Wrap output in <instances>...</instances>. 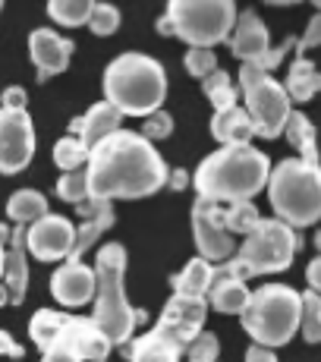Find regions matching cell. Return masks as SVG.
Here are the masks:
<instances>
[{"instance_id": "1", "label": "cell", "mask_w": 321, "mask_h": 362, "mask_svg": "<svg viewBox=\"0 0 321 362\" xmlns=\"http://www.w3.org/2000/svg\"><path fill=\"white\" fill-rule=\"evenodd\" d=\"M86 173L88 199H145L167 186V161L148 139L132 129H117L104 136L88 151Z\"/></svg>"}, {"instance_id": "2", "label": "cell", "mask_w": 321, "mask_h": 362, "mask_svg": "<svg viewBox=\"0 0 321 362\" xmlns=\"http://www.w3.org/2000/svg\"><path fill=\"white\" fill-rule=\"evenodd\" d=\"M271 161L255 145H221L205 158L192 173V186L199 199L230 205V202H252V196L268 183Z\"/></svg>"}, {"instance_id": "3", "label": "cell", "mask_w": 321, "mask_h": 362, "mask_svg": "<svg viewBox=\"0 0 321 362\" xmlns=\"http://www.w3.org/2000/svg\"><path fill=\"white\" fill-rule=\"evenodd\" d=\"M123 277H127V249H123L120 243H104L95 255V312H92V322L114 346L129 344V337L136 334L139 322H145V312L136 309V305H129Z\"/></svg>"}, {"instance_id": "4", "label": "cell", "mask_w": 321, "mask_h": 362, "mask_svg": "<svg viewBox=\"0 0 321 362\" xmlns=\"http://www.w3.org/2000/svg\"><path fill=\"white\" fill-rule=\"evenodd\" d=\"M167 98V69L148 54L127 51L104 69V101L123 117H148Z\"/></svg>"}, {"instance_id": "5", "label": "cell", "mask_w": 321, "mask_h": 362, "mask_svg": "<svg viewBox=\"0 0 321 362\" xmlns=\"http://www.w3.org/2000/svg\"><path fill=\"white\" fill-rule=\"evenodd\" d=\"M29 337L32 344L45 353H60L76 362H107L110 344L92 318L69 315V312H54V309H38L29 322Z\"/></svg>"}, {"instance_id": "6", "label": "cell", "mask_w": 321, "mask_h": 362, "mask_svg": "<svg viewBox=\"0 0 321 362\" xmlns=\"http://www.w3.org/2000/svg\"><path fill=\"white\" fill-rule=\"evenodd\" d=\"M268 199L277 221H284L293 230L312 227L321 214V170L299 158L277 161L268 170Z\"/></svg>"}, {"instance_id": "7", "label": "cell", "mask_w": 321, "mask_h": 362, "mask_svg": "<svg viewBox=\"0 0 321 362\" xmlns=\"http://www.w3.org/2000/svg\"><path fill=\"white\" fill-rule=\"evenodd\" d=\"M243 331L262 346H284L299 331V290L290 284H268L249 293L240 312Z\"/></svg>"}, {"instance_id": "8", "label": "cell", "mask_w": 321, "mask_h": 362, "mask_svg": "<svg viewBox=\"0 0 321 362\" xmlns=\"http://www.w3.org/2000/svg\"><path fill=\"white\" fill-rule=\"evenodd\" d=\"M296 249H299V240H296V233H293V227H287L277 218H268V221L262 218L252 230L246 233L243 246L221 264H224L233 277L249 281V277L287 271L293 264Z\"/></svg>"}, {"instance_id": "9", "label": "cell", "mask_w": 321, "mask_h": 362, "mask_svg": "<svg viewBox=\"0 0 321 362\" xmlns=\"http://www.w3.org/2000/svg\"><path fill=\"white\" fill-rule=\"evenodd\" d=\"M233 0H167V29L189 47H214L227 41L236 23Z\"/></svg>"}, {"instance_id": "10", "label": "cell", "mask_w": 321, "mask_h": 362, "mask_svg": "<svg viewBox=\"0 0 321 362\" xmlns=\"http://www.w3.org/2000/svg\"><path fill=\"white\" fill-rule=\"evenodd\" d=\"M240 95H243V107H246L249 120H252L255 136L262 139H277L284 132L293 104L284 92V86L274 79L271 73L258 69L252 64L240 66Z\"/></svg>"}, {"instance_id": "11", "label": "cell", "mask_w": 321, "mask_h": 362, "mask_svg": "<svg viewBox=\"0 0 321 362\" xmlns=\"http://www.w3.org/2000/svg\"><path fill=\"white\" fill-rule=\"evenodd\" d=\"M227 38L230 51H233V57H240V64H252L264 73L281 66L290 47H296V38H287L281 47H271V32L255 10H243V16H236Z\"/></svg>"}, {"instance_id": "12", "label": "cell", "mask_w": 321, "mask_h": 362, "mask_svg": "<svg viewBox=\"0 0 321 362\" xmlns=\"http://www.w3.org/2000/svg\"><path fill=\"white\" fill-rule=\"evenodd\" d=\"M208 318V303L202 296H186V293H173L164 303L155 331L164 334L180 353L189 350V344L202 334Z\"/></svg>"}, {"instance_id": "13", "label": "cell", "mask_w": 321, "mask_h": 362, "mask_svg": "<svg viewBox=\"0 0 321 362\" xmlns=\"http://www.w3.org/2000/svg\"><path fill=\"white\" fill-rule=\"evenodd\" d=\"M192 236L199 246V259L205 262H227L236 252V236L224 227V205L218 202L195 199L192 205Z\"/></svg>"}, {"instance_id": "14", "label": "cell", "mask_w": 321, "mask_h": 362, "mask_svg": "<svg viewBox=\"0 0 321 362\" xmlns=\"http://www.w3.org/2000/svg\"><path fill=\"white\" fill-rule=\"evenodd\" d=\"M35 158V127L29 110L0 107V173H23Z\"/></svg>"}, {"instance_id": "15", "label": "cell", "mask_w": 321, "mask_h": 362, "mask_svg": "<svg viewBox=\"0 0 321 362\" xmlns=\"http://www.w3.org/2000/svg\"><path fill=\"white\" fill-rule=\"evenodd\" d=\"M76 227L69 224L64 214H41L25 227V252L35 255L38 262H60L73 249Z\"/></svg>"}, {"instance_id": "16", "label": "cell", "mask_w": 321, "mask_h": 362, "mask_svg": "<svg viewBox=\"0 0 321 362\" xmlns=\"http://www.w3.org/2000/svg\"><path fill=\"white\" fill-rule=\"evenodd\" d=\"M73 51H76L73 41L54 29H35L29 35V57L35 69H38V82H47L51 76L66 73Z\"/></svg>"}, {"instance_id": "17", "label": "cell", "mask_w": 321, "mask_h": 362, "mask_svg": "<svg viewBox=\"0 0 321 362\" xmlns=\"http://www.w3.org/2000/svg\"><path fill=\"white\" fill-rule=\"evenodd\" d=\"M51 293L66 309H79L95 299V268L86 262H66L54 271L51 277Z\"/></svg>"}, {"instance_id": "18", "label": "cell", "mask_w": 321, "mask_h": 362, "mask_svg": "<svg viewBox=\"0 0 321 362\" xmlns=\"http://www.w3.org/2000/svg\"><path fill=\"white\" fill-rule=\"evenodd\" d=\"M0 281L10 290V303L23 305L29 293V252H25V227H13L4 246V277Z\"/></svg>"}, {"instance_id": "19", "label": "cell", "mask_w": 321, "mask_h": 362, "mask_svg": "<svg viewBox=\"0 0 321 362\" xmlns=\"http://www.w3.org/2000/svg\"><path fill=\"white\" fill-rule=\"evenodd\" d=\"M120 123H123V114L114 107V104L98 101L82 117H76V120L69 123V136H76L88 151H92L104 136H110V132L120 129Z\"/></svg>"}, {"instance_id": "20", "label": "cell", "mask_w": 321, "mask_h": 362, "mask_svg": "<svg viewBox=\"0 0 321 362\" xmlns=\"http://www.w3.org/2000/svg\"><path fill=\"white\" fill-rule=\"evenodd\" d=\"M249 293H252V290H249V284L243 281V277H233L224 264H214V281L205 293V303L211 305V309L224 312V315H240Z\"/></svg>"}, {"instance_id": "21", "label": "cell", "mask_w": 321, "mask_h": 362, "mask_svg": "<svg viewBox=\"0 0 321 362\" xmlns=\"http://www.w3.org/2000/svg\"><path fill=\"white\" fill-rule=\"evenodd\" d=\"M114 224H117L114 202H101L95 214H88V218H82V227H79V230H76V236H73V249H69L66 262H82V255H86L88 249H92L95 243L101 240V236L107 233Z\"/></svg>"}, {"instance_id": "22", "label": "cell", "mask_w": 321, "mask_h": 362, "mask_svg": "<svg viewBox=\"0 0 321 362\" xmlns=\"http://www.w3.org/2000/svg\"><path fill=\"white\" fill-rule=\"evenodd\" d=\"M211 136H214V142H221V145H249L255 129H252V120H249L246 107L233 104V107H227V110H214Z\"/></svg>"}, {"instance_id": "23", "label": "cell", "mask_w": 321, "mask_h": 362, "mask_svg": "<svg viewBox=\"0 0 321 362\" xmlns=\"http://www.w3.org/2000/svg\"><path fill=\"white\" fill-rule=\"evenodd\" d=\"M281 136L290 139V145L299 151V161L318 167V129H315V123L303 114V110H290Z\"/></svg>"}, {"instance_id": "24", "label": "cell", "mask_w": 321, "mask_h": 362, "mask_svg": "<svg viewBox=\"0 0 321 362\" xmlns=\"http://www.w3.org/2000/svg\"><path fill=\"white\" fill-rule=\"evenodd\" d=\"M284 92H287L290 104H305L318 95V86H321V76H318V66L312 64L309 57H296L293 66L287 69V82H281Z\"/></svg>"}, {"instance_id": "25", "label": "cell", "mask_w": 321, "mask_h": 362, "mask_svg": "<svg viewBox=\"0 0 321 362\" xmlns=\"http://www.w3.org/2000/svg\"><path fill=\"white\" fill-rule=\"evenodd\" d=\"M211 281H214V264L195 255V259L186 262L183 271H177V274L170 277V287H173V293H186V296H202L205 299Z\"/></svg>"}, {"instance_id": "26", "label": "cell", "mask_w": 321, "mask_h": 362, "mask_svg": "<svg viewBox=\"0 0 321 362\" xmlns=\"http://www.w3.org/2000/svg\"><path fill=\"white\" fill-rule=\"evenodd\" d=\"M129 362H183V353L158 331H148L142 337L132 340Z\"/></svg>"}, {"instance_id": "27", "label": "cell", "mask_w": 321, "mask_h": 362, "mask_svg": "<svg viewBox=\"0 0 321 362\" xmlns=\"http://www.w3.org/2000/svg\"><path fill=\"white\" fill-rule=\"evenodd\" d=\"M41 214H47V199L38 189H19L6 199V218L19 227H29L32 221H38Z\"/></svg>"}, {"instance_id": "28", "label": "cell", "mask_w": 321, "mask_h": 362, "mask_svg": "<svg viewBox=\"0 0 321 362\" xmlns=\"http://www.w3.org/2000/svg\"><path fill=\"white\" fill-rule=\"evenodd\" d=\"M202 92H205V98L211 101L214 110H227L233 104H240V88L233 86L230 73H224V69H214L211 76H205L202 79Z\"/></svg>"}, {"instance_id": "29", "label": "cell", "mask_w": 321, "mask_h": 362, "mask_svg": "<svg viewBox=\"0 0 321 362\" xmlns=\"http://www.w3.org/2000/svg\"><path fill=\"white\" fill-rule=\"evenodd\" d=\"M98 0H47V16L64 29H79L88 23V13Z\"/></svg>"}, {"instance_id": "30", "label": "cell", "mask_w": 321, "mask_h": 362, "mask_svg": "<svg viewBox=\"0 0 321 362\" xmlns=\"http://www.w3.org/2000/svg\"><path fill=\"white\" fill-rule=\"evenodd\" d=\"M299 334H303L305 344H318L321 340V299L315 290L299 293Z\"/></svg>"}, {"instance_id": "31", "label": "cell", "mask_w": 321, "mask_h": 362, "mask_svg": "<svg viewBox=\"0 0 321 362\" xmlns=\"http://www.w3.org/2000/svg\"><path fill=\"white\" fill-rule=\"evenodd\" d=\"M258 221H262V211L252 202H230V205H224V227L233 236H246Z\"/></svg>"}, {"instance_id": "32", "label": "cell", "mask_w": 321, "mask_h": 362, "mask_svg": "<svg viewBox=\"0 0 321 362\" xmlns=\"http://www.w3.org/2000/svg\"><path fill=\"white\" fill-rule=\"evenodd\" d=\"M88 161V148L79 142L76 136H64L57 139V145H54V164L60 167V170H82Z\"/></svg>"}, {"instance_id": "33", "label": "cell", "mask_w": 321, "mask_h": 362, "mask_svg": "<svg viewBox=\"0 0 321 362\" xmlns=\"http://www.w3.org/2000/svg\"><path fill=\"white\" fill-rule=\"evenodd\" d=\"M86 25L92 29V35H98V38H107V35H114L120 29V10H117L114 4H95Z\"/></svg>"}, {"instance_id": "34", "label": "cell", "mask_w": 321, "mask_h": 362, "mask_svg": "<svg viewBox=\"0 0 321 362\" xmlns=\"http://www.w3.org/2000/svg\"><path fill=\"white\" fill-rule=\"evenodd\" d=\"M60 202H69V205H79V202L88 199V189H86V173L82 170H66L60 173L57 186H54Z\"/></svg>"}, {"instance_id": "35", "label": "cell", "mask_w": 321, "mask_h": 362, "mask_svg": "<svg viewBox=\"0 0 321 362\" xmlns=\"http://www.w3.org/2000/svg\"><path fill=\"white\" fill-rule=\"evenodd\" d=\"M183 66L195 79H205V76H211L218 69V57H214L211 47H189L183 57Z\"/></svg>"}, {"instance_id": "36", "label": "cell", "mask_w": 321, "mask_h": 362, "mask_svg": "<svg viewBox=\"0 0 321 362\" xmlns=\"http://www.w3.org/2000/svg\"><path fill=\"white\" fill-rule=\"evenodd\" d=\"M186 362H218L221 356V344H218V334H208L202 331L199 337L189 344V350L183 353Z\"/></svg>"}, {"instance_id": "37", "label": "cell", "mask_w": 321, "mask_h": 362, "mask_svg": "<svg viewBox=\"0 0 321 362\" xmlns=\"http://www.w3.org/2000/svg\"><path fill=\"white\" fill-rule=\"evenodd\" d=\"M173 132V117L167 110H151L148 117H142V132L139 136L148 139V142H158V139H167Z\"/></svg>"}, {"instance_id": "38", "label": "cell", "mask_w": 321, "mask_h": 362, "mask_svg": "<svg viewBox=\"0 0 321 362\" xmlns=\"http://www.w3.org/2000/svg\"><path fill=\"white\" fill-rule=\"evenodd\" d=\"M318 38H321V19H318V16H312L305 35L296 41V57H305V51H312V47L318 45Z\"/></svg>"}, {"instance_id": "39", "label": "cell", "mask_w": 321, "mask_h": 362, "mask_svg": "<svg viewBox=\"0 0 321 362\" xmlns=\"http://www.w3.org/2000/svg\"><path fill=\"white\" fill-rule=\"evenodd\" d=\"M0 101H4L6 110H25L29 95H25V88H19V86H6L4 95H0Z\"/></svg>"}, {"instance_id": "40", "label": "cell", "mask_w": 321, "mask_h": 362, "mask_svg": "<svg viewBox=\"0 0 321 362\" xmlns=\"http://www.w3.org/2000/svg\"><path fill=\"white\" fill-rule=\"evenodd\" d=\"M23 344H16V337H13L10 331H4L0 328V356H6V359H23Z\"/></svg>"}, {"instance_id": "41", "label": "cell", "mask_w": 321, "mask_h": 362, "mask_svg": "<svg viewBox=\"0 0 321 362\" xmlns=\"http://www.w3.org/2000/svg\"><path fill=\"white\" fill-rule=\"evenodd\" d=\"M189 183H192L189 170H183V167H177V170H167V186H170L173 192H183Z\"/></svg>"}, {"instance_id": "42", "label": "cell", "mask_w": 321, "mask_h": 362, "mask_svg": "<svg viewBox=\"0 0 321 362\" xmlns=\"http://www.w3.org/2000/svg\"><path fill=\"white\" fill-rule=\"evenodd\" d=\"M246 362H277V356H274V350H271V346L252 344L246 350Z\"/></svg>"}, {"instance_id": "43", "label": "cell", "mask_w": 321, "mask_h": 362, "mask_svg": "<svg viewBox=\"0 0 321 362\" xmlns=\"http://www.w3.org/2000/svg\"><path fill=\"white\" fill-rule=\"evenodd\" d=\"M305 281H309V287H305V290H315V293H318V287H321V259H312L309 262Z\"/></svg>"}, {"instance_id": "44", "label": "cell", "mask_w": 321, "mask_h": 362, "mask_svg": "<svg viewBox=\"0 0 321 362\" xmlns=\"http://www.w3.org/2000/svg\"><path fill=\"white\" fill-rule=\"evenodd\" d=\"M10 224H0V246H6V240H10Z\"/></svg>"}, {"instance_id": "45", "label": "cell", "mask_w": 321, "mask_h": 362, "mask_svg": "<svg viewBox=\"0 0 321 362\" xmlns=\"http://www.w3.org/2000/svg\"><path fill=\"white\" fill-rule=\"evenodd\" d=\"M0 305H10V290H6L4 281H0Z\"/></svg>"}, {"instance_id": "46", "label": "cell", "mask_w": 321, "mask_h": 362, "mask_svg": "<svg viewBox=\"0 0 321 362\" xmlns=\"http://www.w3.org/2000/svg\"><path fill=\"white\" fill-rule=\"evenodd\" d=\"M264 4H274V6H290V4H299V0H264Z\"/></svg>"}, {"instance_id": "47", "label": "cell", "mask_w": 321, "mask_h": 362, "mask_svg": "<svg viewBox=\"0 0 321 362\" xmlns=\"http://www.w3.org/2000/svg\"><path fill=\"white\" fill-rule=\"evenodd\" d=\"M0 277H4V246H0Z\"/></svg>"}, {"instance_id": "48", "label": "cell", "mask_w": 321, "mask_h": 362, "mask_svg": "<svg viewBox=\"0 0 321 362\" xmlns=\"http://www.w3.org/2000/svg\"><path fill=\"white\" fill-rule=\"evenodd\" d=\"M312 4H315V6H318V4H321V0H312Z\"/></svg>"}, {"instance_id": "49", "label": "cell", "mask_w": 321, "mask_h": 362, "mask_svg": "<svg viewBox=\"0 0 321 362\" xmlns=\"http://www.w3.org/2000/svg\"><path fill=\"white\" fill-rule=\"evenodd\" d=\"M0 6H4V0H0Z\"/></svg>"}]
</instances>
